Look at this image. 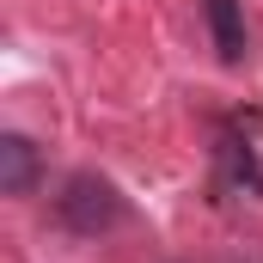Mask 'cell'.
Here are the masks:
<instances>
[{"mask_svg": "<svg viewBox=\"0 0 263 263\" xmlns=\"http://www.w3.org/2000/svg\"><path fill=\"white\" fill-rule=\"evenodd\" d=\"M37 147L25 141V135H0V190L6 196H31L37 190Z\"/></svg>", "mask_w": 263, "mask_h": 263, "instance_id": "3957f363", "label": "cell"}, {"mask_svg": "<svg viewBox=\"0 0 263 263\" xmlns=\"http://www.w3.org/2000/svg\"><path fill=\"white\" fill-rule=\"evenodd\" d=\"M202 18H208V31H214L220 62L239 67L245 62V6H239V0H202Z\"/></svg>", "mask_w": 263, "mask_h": 263, "instance_id": "7a4b0ae2", "label": "cell"}, {"mask_svg": "<svg viewBox=\"0 0 263 263\" xmlns=\"http://www.w3.org/2000/svg\"><path fill=\"white\" fill-rule=\"evenodd\" d=\"M55 220H62L73 239H104V233H117V227L129 220V202H123V190H117L110 178H98V172H73V178H62Z\"/></svg>", "mask_w": 263, "mask_h": 263, "instance_id": "6da1fadb", "label": "cell"}]
</instances>
